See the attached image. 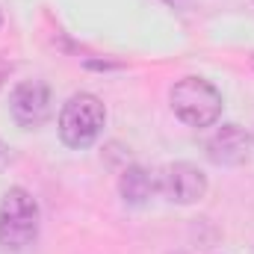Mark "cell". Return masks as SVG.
I'll return each mask as SVG.
<instances>
[{
    "label": "cell",
    "mask_w": 254,
    "mask_h": 254,
    "mask_svg": "<svg viewBox=\"0 0 254 254\" xmlns=\"http://www.w3.org/2000/svg\"><path fill=\"white\" fill-rule=\"evenodd\" d=\"M0 27H3V15H0Z\"/></svg>",
    "instance_id": "cell-9"
},
{
    "label": "cell",
    "mask_w": 254,
    "mask_h": 254,
    "mask_svg": "<svg viewBox=\"0 0 254 254\" xmlns=\"http://www.w3.org/2000/svg\"><path fill=\"white\" fill-rule=\"evenodd\" d=\"M119 192H122L125 204L142 207V204H148L151 195L157 192V178H154L148 169H142V166H130V169L122 172V178H119Z\"/></svg>",
    "instance_id": "cell-7"
},
{
    "label": "cell",
    "mask_w": 254,
    "mask_h": 254,
    "mask_svg": "<svg viewBox=\"0 0 254 254\" xmlns=\"http://www.w3.org/2000/svg\"><path fill=\"white\" fill-rule=\"evenodd\" d=\"M157 190L175 204H195L207 195V175L192 163H172L160 172Z\"/></svg>",
    "instance_id": "cell-5"
},
{
    "label": "cell",
    "mask_w": 254,
    "mask_h": 254,
    "mask_svg": "<svg viewBox=\"0 0 254 254\" xmlns=\"http://www.w3.org/2000/svg\"><path fill=\"white\" fill-rule=\"evenodd\" d=\"M9 113H12V119H15L18 127H27V130L42 127L51 119V113H54L48 83H42V80L18 83L12 89V95H9Z\"/></svg>",
    "instance_id": "cell-4"
},
{
    "label": "cell",
    "mask_w": 254,
    "mask_h": 254,
    "mask_svg": "<svg viewBox=\"0 0 254 254\" xmlns=\"http://www.w3.org/2000/svg\"><path fill=\"white\" fill-rule=\"evenodd\" d=\"M104 125H107V110H104L101 98H95L92 92L71 95L60 110V139L68 148L83 151V148L95 145Z\"/></svg>",
    "instance_id": "cell-1"
},
{
    "label": "cell",
    "mask_w": 254,
    "mask_h": 254,
    "mask_svg": "<svg viewBox=\"0 0 254 254\" xmlns=\"http://www.w3.org/2000/svg\"><path fill=\"white\" fill-rule=\"evenodd\" d=\"M39 234V204L24 187H12L0 201V246L27 249Z\"/></svg>",
    "instance_id": "cell-3"
},
{
    "label": "cell",
    "mask_w": 254,
    "mask_h": 254,
    "mask_svg": "<svg viewBox=\"0 0 254 254\" xmlns=\"http://www.w3.org/2000/svg\"><path fill=\"white\" fill-rule=\"evenodd\" d=\"M254 139L240 125H222L207 139V157L216 166H243L252 157Z\"/></svg>",
    "instance_id": "cell-6"
},
{
    "label": "cell",
    "mask_w": 254,
    "mask_h": 254,
    "mask_svg": "<svg viewBox=\"0 0 254 254\" xmlns=\"http://www.w3.org/2000/svg\"><path fill=\"white\" fill-rule=\"evenodd\" d=\"M172 110L192 127H210L222 116V92L204 77H184L172 86Z\"/></svg>",
    "instance_id": "cell-2"
},
{
    "label": "cell",
    "mask_w": 254,
    "mask_h": 254,
    "mask_svg": "<svg viewBox=\"0 0 254 254\" xmlns=\"http://www.w3.org/2000/svg\"><path fill=\"white\" fill-rule=\"evenodd\" d=\"M166 3H172V6H184V3H190V0H166Z\"/></svg>",
    "instance_id": "cell-8"
}]
</instances>
